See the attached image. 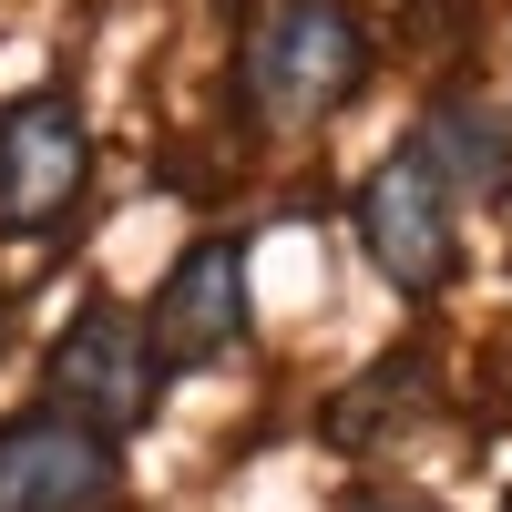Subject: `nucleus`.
Wrapping results in <instances>:
<instances>
[{"instance_id": "f03ea898", "label": "nucleus", "mask_w": 512, "mask_h": 512, "mask_svg": "<svg viewBox=\"0 0 512 512\" xmlns=\"http://www.w3.org/2000/svg\"><path fill=\"white\" fill-rule=\"evenodd\" d=\"M359 256L410 297V308H431V297L461 277V195L441 185V164L410 134L359 175Z\"/></svg>"}, {"instance_id": "1a4fd4ad", "label": "nucleus", "mask_w": 512, "mask_h": 512, "mask_svg": "<svg viewBox=\"0 0 512 512\" xmlns=\"http://www.w3.org/2000/svg\"><path fill=\"white\" fill-rule=\"evenodd\" d=\"M349 512H441V502H420V492H359Z\"/></svg>"}, {"instance_id": "423d86ee", "label": "nucleus", "mask_w": 512, "mask_h": 512, "mask_svg": "<svg viewBox=\"0 0 512 512\" xmlns=\"http://www.w3.org/2000/svg\"><path fill=\"white\" fill-rule=\"evenodd\" d=\"M113 441L62 420L52 400L0 420V512H113Z\"/></svg>"}, {"instance_id": "0eeeda50", "label": "nucleus", "mask_w": 512, "mask_h": 512, "mask_svg": "<svg viewBox=\"0 0 512 512\" xmlns=\"http://www.w3.org/2000/svg\"><path fill=\"white\" fill-rule=\"evenodd\" d=\"M420 420H431V349H390L359 390L328 400V441L338 451H390V441L420 431Z\"/></svg>"}, {"instance_id": "39448f33", "label": "nucleus", "mask_w": 512, "mask_h": 512, "mask_svg": "<svg viewBox=\"0 0 512 512\" xmlns=\"http://www.w3.org/2000/svg\"><path fill=\"white\" fill-rule=\"evenodd\" d=\"M144 338H154L164 379L236 359V338H246V246L236 236H195L164 267V287L144 297Z\"/></svg>"}, {"instance_id": "7ed1b4c3", "label": "nucleus", "mask_w": 512, "mask_h": 512, "mask_svg": "<svg viewBox=\"0 0 512 512\" xmlns=\"http://www.w3.org/2000/svg\"><path fill=\"white\" fill-rule=\"evenodd\" d=\"M41 400L123 451V441L154 420V400H164V359H154L144 318L113 308V297H93V308L52 338V359H41Z\"/></svg>"}, {"instance_id": "f257e3e1", "label": "nucleus", "mask_w": 512, "mask_h": 512, "mask_svg": "<svg viewBox=\"0 0 512 512\" xmlns=\"http://www.w3.org/2000/svg\"><path fill=\"white\" fill-rule=\"evenodd\" d=\"M236 82H246L256 134H318L369 82V21L349 0H267L256 31H246Z\"/></svg>"}, {"instance_id": "20e7f679", "label": "nucleus", "mask_w": 512, "mask_h": 512, "mask_svg": "<svg viewBox=\"0 0 512 512\" xmlns=\"http://www.w3.org/2000/svg\"><path fill=\"white\" fill-rule=\"evenodd\" d=\"M93 185V134L72 93H11L0 103V236H52Z\"/></svg>"}, {"instance_id": "6e6552de", "label": "nucleus", "mask_w": 512, "mask_h": 512, "mask_svg": "<svg viewBox=\"0 0 512 512\" xmlns=\"http://www.w3.org/2000/svg\"><path fill=\"white\" fill-rule=\"evenodd\" d=\"M410 144L441 164V185H451V195H502V185H512V123H502V113H482L472 93L431 103V113L410 123Z\"/></svg>"}]
</instances>
